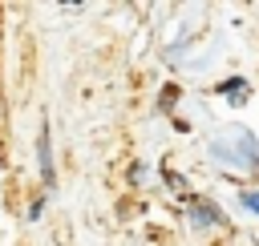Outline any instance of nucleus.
<instances>
[{
	"label": "nucleus",
	"instance_id": "1",
	"mask_svg": "<svg viewBox=\"0 0 259 246\" xmlns=\"http://www.w3.org/2000/svg\"><path fill=\"white\" fill-rule=\"evenodd\" d=\"M40 177L53 186V157H49V129H40Z\"/></svg>",
	"mask_w": 259,
	"mask_h": 246
},
{
	"label": "nucleus",
	"instance_id": "2",
	"mask_svg": "<svg viewBox=\"0 0 259 246\" xmlns=\"http://www.w3.org/2000/svg\"><path fill=\"white\" fill-rule=\"evenodd\" d=\"M243 85H247V81H239V77H235V81H227V85H223V93H231V97H243Z\"/></svg>",
	"mask_w": 259,
	"mask_h": 246
},
{
	"label": "nucleus",
	"instance_id": "3",
	"mask_svg": "<svg viewBox=\"0 0 259 246\" xmlns=\"http://www.w3.org/2000/svg\"><path fill=\"white\" fill-rule=\"evenodd\" d=\"M243 206H247V210H255V214H259V194H255V190H247V194H243Z\"/></svg>",
	"mask_w": 259,
	"mask_h": 246
}]
</instances>
